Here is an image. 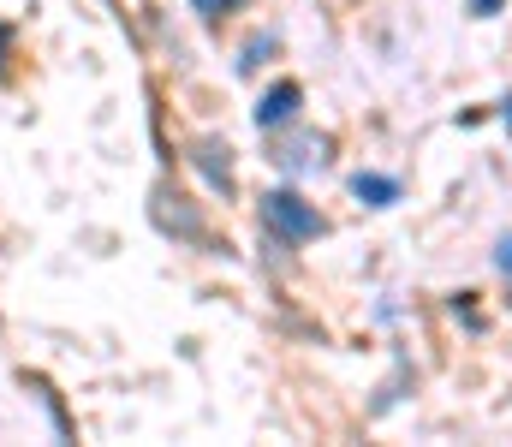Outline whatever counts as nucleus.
<instances>
[{"label": "nucleus", "instance_id": "1", "mask_svg": "<svg viewBox=\"0 0 512 447\" xmlns=\"http://www.w3.org/2000/svg\"><path fill=\"white\" fill-rule=\"evenodd\" d=\"M262 221H268L280 239H292V245H304V239L322 233V215H316L298 191H268V197H262Z\"/></svg>", "mask_w": 512, "mask_h": 447}, {"label": "nucleus", "instance_id": "3", "mask_svg": "<svg viewBox=\"0 0 512 447\" xmlns=\"http://www.w3.org/2000/svg\"><path fill=\"white\" fill-rule=\"evenodd\" d=\"M352 191H358L370 209H387V203H399V179H387V173H358V179H352Z\"/></svg>", "mask_w": 512, "mask_h": 447}, {"label": "nucleus", "instance_id": "7", "mask_svg": "<svg viewBox=\"0 0 512 447\" xmlns=\"http://www.w3.org/2000/svg\"><path fill=\"white\" fill-rule=\"evenodd\" d=\"M501 269H507V275H512V239H507V245H501Z\"/></svg>", "mask_w": 512, "mask_h": 447}, {"label": "nucleus", "instance_id": "6", "mask_svg": "<svg viewBox=\"0 0 512 447\" xmlns=\"http://www.w3.org/2000/svg\"><path fill=\"white\" fill-rule=\"evenodd\" d=\"M495 6H501V0H471V12H477V18H489Z\"/></svg>", "mask_w": 512, "mask_h": 447}, {"label": "nucleus", "instance_id": "4", "mask_svg": "<svg viewBox=\"0 0 512 447\" xmlns=\"http://www.w3.org/2000/svg\"><path fill=\"white\" fill-rule=\"evenodd\" d=\"M191 6H197V12H203V18H221V12H233V6H239V0H191Z\"/></svg>", "mask_w": 512, "mask_h": 447}, {"label": "nucleus", "instance_id": "2", "mask_svg": "<svg viewBox=\"0 0 512 447\" xmlns=\"http://www.w3.org/2000/svg\"><path fill=\"white\" fill-rule=\"evenodd\" d=\"M298 102H304V90H298L292 78H286V84H274V90L256 102V126H262V132H280V126H292V120H298Z\"/></svg>", "mask_w": 512, "mask_h": 447}, {"label": "nucleus", "instance_id": "5", "mask_svg": "<svg viewBox=\"0 0 512 447\" xmlns=\"http://www.w3.org/2000/svg\"><path fill=\"white\" fill-rule=\"evenodd\" d=\"M6 60H12V30L0 24V72H6Z\"/></svg>", "mask_w": 512, "mask_h": 447}]
</instances>
